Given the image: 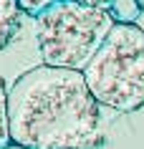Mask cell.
Instances as JSON below:
<instances>
[{"label":"cell","instance_id":"7a4b0ae2","mask_svg":"<svg viewBox=\"0 0 144 149\" xmlns=\"http://www.w3.org/2000/svg\"><path fill=\"white\" fill-rule=\"evenodd\" d=\"M86 84L101 106L131 114L144 106V28L119 20L83 68Z\"/></svg>","mask_w":144,"mask_h":149},{"label":"cell","instance_id":"5b68a950","mask_svg":"<svg viewBox=\"0 0 144 149\" xmlns=\"http://www.w3.org/2000/svg\"><path fill=\"white\" fill-rule=\"evenodd\" d=\"M13 144L10 136V111H8V86L0 79V149H8Z\"/></svg>","mask_w":144,"mask_h":149},{"label":"cell","instance_id":"52a82bcc","mask_svg":"<svg viewBox=\"0 0 144 149\" xmlns=\"http://www.w3.org/2000/svg\"><path fill=\"white\" fill-rule=\"evenodd\" d=\"M83 5H91V8H101V10H109L114 5V0H79Z\"/></svg>","mask_w":144,"mask_h":149},{"label":"cell","instance_id":"6da1fadb","mask_svg":"<svg viewBox=\"0 0 144 149\" xmlns=\"http://www.w3.org/2000/svg\"><path fill=\"white\" fill-rule=\"evenodd\" d=\"M10 136L25 149H91L101 141V104L83 71L35 66L8 88Z\"/></svg>","mask_w":144,"mask_h":149},{"label":"cell","instance_id":"9c48e42d","mask_svg":"<svg viewBox=\"0 0 144 149\" xmlns=\"http://www.w3.org/2000/svg\"><path fill=\"white\" fill-rule=\"evenodd\" d=\"M8 149H25V147H20V144H10Z\"/></svg>","mask_w":144,"mask_h":149},{"label":"cell","instance_id":"8992f818","mask_svg":"<svg viewBox=\"0 0 144 149\" xmlns=\"http://www.w3.org/2000/svg\"><path fill=\"white\" fill-rule=\"evenodd\" d=\"M56 3H58V0H18L20 10H23L25 15H33V18L43 15L48 8H53Z\"/></svg>","mask_w":144,"mask_h":149},{"label":"cell","instance_id":"277c9868","mask_svg":"<svg viewBox=\"0 0 144 149\" xmlns=\"http://www.w3.org/2000/svg\"><path fill=\"white\" fill-rule=\"evenodd\" d=\"M20 15L23 10L18 5V0H0V51L15 38L20 28Z\"/></svg>","mask_w":144,"mask_h":149},{"label":"cell","instance_id":"3957f363","mask_svg":"<svg viewBox=\"0 0 144 149\" xmlns=\"http://www.w3.org/2000/svg\"><path fill=\"white\" fill-rule=\"evenodd\" d=\"M116 23L111 10L91 8L79 0H58L35 18L40 58L46 66L83 71Z\"/></svg>","mask_w":144,"mask_h":149},{"label":"cell","instance_id":"ba28073f","mask_svg":"<svg viewBox=\"0 0 144 149\" xmlns=\"http://www.w3.org/2000/svg\"><path fill=\"white\" fill-rule=\"evenodd\" d=\"M134 3H136V5H139V10H142V13H144V0H134Z\"/></svg>","mask_w":144,"mask_h":149}]
</instances>
